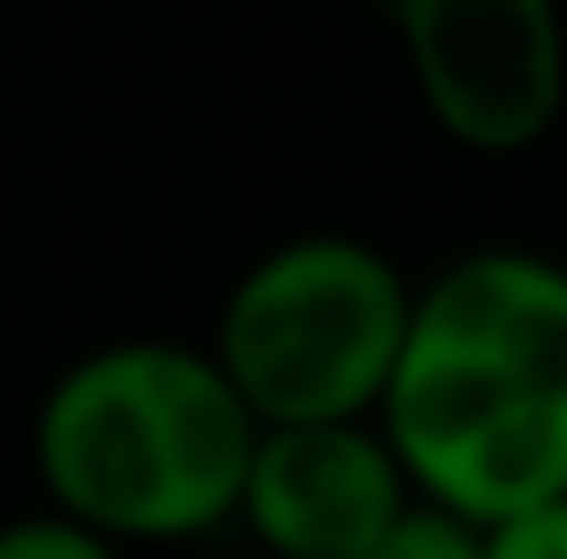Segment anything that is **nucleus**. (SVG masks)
<instances>
[{
  "mask_svg": "<svg viewBox=\"0 0 567 559\" xmlns=\"http://www.w3.org/2000/svg\"><path fill=\"white\" fill-rule=\"evenodd\" d=\"M361 559H483V529H468V521H453V514H437V506L414 498L399 514V529Z\"/></svg>",
  "mask_w": 567,
  "mask_h": 559,
  "instance_id": "nucleus-6",
  "label": "nucleus"
},
{
  "mask_svg": "<svg viewBox=\"0 0 567 559\" xmlns=\"http://www.w3.org/2000/svg\"><path fill=\"white\" fill-rule=\"evenodd\" d=\"M406 506L414 490L377 422L261 429L238 490V521L269 559H361L399 529Z\"/></svg>",
  "mask_w": 567,
  "mask_h": 559,
  "instance_id": "nucleus-5",
  "label": "nucleus"
},
{
  "mask_svg": "<svg viewBox=\"0 0 567 559\" xmlns=\"http://www.w3.org/2000/svg\"><path fill=\"white\" fill-rule=\"evenodd\" d=\"M483 559H567V498L483 529Z\"/></svg>",
  "mask_w": 567,
  "mask_h": 559,
  "instance_id": "nucleus-8",
  "label": "nucleus"
},
{
  "mask_svg": "<svg viewBox=\"0 0 567 559\" xmlns=\"http://www.w3.org/2000/svg\"><path fill=\"white\" fill-rule=\"evenodd\" d=\"M406 307L414 283L399 277L383 246L346 230H307L238 269L207 361L238 391L254 429L377 422L383 383L399 369Z\"/></svg>",
  "mask_w": 567,
  "mask_h": 559,
  "instance_id": "nucleus-3",
  "label": "nucleus"
},
{
  "mask_svg": "<svg viewBox=\"0 0 567 559\" xmlns=\"http://www.w3.org/2000/svg\"><path fill=\"white\" fill-rule=\"evenodd\" d=\"M0 559H131V552L85 537L62 514H23V521H0Z\"/></svg>",
  "mask_w": 567,
  "mask_h": 559,
  "instance_id": "nucleus-7",
  "label": "nucleus"
},
{
  "mask_svg": "<svg viewBox=\"0 0 567 559\" xmlns=\"http://www.w3.org/2000/svg\"><path fill=\"white\" fill-rule=\"evenodd\" d=\"M399 54L422 115L468 154H529L567 107V23L545 0H406Z\"/></svg>",
  "mask_w": 567,
  "mask_h": 559,
  "instance_id": "nucleus-4",
  "label": "nucleus"
},
{
  "mask_svg": "<svg viewBox=\"0 0 567 559\" xmlns=\"http://www.w3.org/2000/svg\"><path fill=\"white\" fill-rule=\"evenodd\" d=\"M254 437V414L207 345L115 338L47 383L31 414V467L47 514L131 552L238 521Z\"/></svg>",
  "mask_w": 567,
  "mask_h": 559,
  "instance_id": "nucleus-2",
  "label": "nucleus"
},
{
  "mask_svg": "<svg viewBox=\"0 0 567 559\" xmlns=\"http://www.w3.org/2000/svg\"><path fill=\"white\" fill-rule=\"evenodd\" d=\"M377 437L468 529L567 498V261L475 246L414 283Z\"/></svg>",
  "mask_w": 567,
  "mask_h": 559,
  "instance_id": "nucleus-1",
  "label": "nucleus"
}]
</instances>
